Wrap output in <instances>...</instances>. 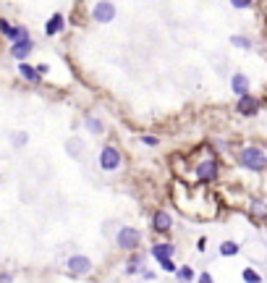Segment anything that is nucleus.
Returning <instances> with one entry per match:
<instances>
[{
  "mask_svg": "<svg viewBox=\"0 0 267 283\" xmlns=\"http://www.w3.org/2000/svg\"><path fill=\"white\" fill-rule=\"evenodd\" d=\"M231 87H233V92L239 94V97H246L249 94V79L244 74H233L231 76Z\"/></svg>",
  "mask_w": 267,
  "mask_h": 283,
  "instance_id": "9d476101",
  "label": "nucleus"
},
{
  "mask_svg": "<svg viewBox=\"0 0 267 283\" xmlns=\"http://www.w3.org/2000/svg\"><path fill=\"white\" fill-rule=\"evenodd\" d=\"M141 142H144V145H149V147H155V145H157V136H149V134H147V136H141Z\"/></svg>",
  "mask_w": 267,
  "mask_h": 283,
  "instance_id": "5701e85b",
  "label": "nucleus"
},
{
  "mask_svg": "<svg viewBox=\"0 0 267 283\" xmlns=\"http://www.w3.org/2000/svg\"><path fill=\"white\" fill-rule=\"evenodd\" d=\"M87 126H89L94 134H100V131H102V123H100L97 118H87Z\"/></svg>",
  "mask_w": 267,
  "mask_h": 283,
  "instance_id": "aec40b11",
  "label": "nucleus"
},
{
  "mask_svg": "<svg viewBox=\"0 0 267 283\" xmlns=\"http://www.w3.org/2000/svg\"><path fill=\"white\" fill-rule=\"evenodd\" d=\"M24 142H26V134H24V131L13 136V145H16V147H21V145H24Z\"/></svg>",
  "mask_w": 267,
  "mask_h": 283,
  "instance_id": "4be33fe9",
  "label": "nucleus"
},
{
  "mask_svg": "<svg viewBox=\"0 0 267 283\" xmlns=\"http://www.w3.org/2000/svg\"><path fill=\"white\" fill-rule=\"evenodd\" d=\"M251 3H249V0H236V3H233V8H249Z\"/></svg>",
  "mask_w": 267,
  "mask_h": 283,
  "instance_id": "b1692460",
  "label": "nucleus"
},
{
  "mask_svg": "<svg viewBox=\"0 0 267 283\" xmlns=\"http://www.w3.org/2000/svg\"><path fill=\"white\" fill-rule=\"evenodd\" d=\"M220 255H223V257H236V255H239V244H236V241H223V244H220Z\"/></svg>",
  "mask_w": 267,
  "mask_h": 283,
  "instance_id": "4468645a",
  "label": "nucleus"
},
{
  "mask_svg": "<svg viewBox=\"0 0 267 283\" xmlns=\"http://www.w3.org/2000/svg\"><path fill=\"white\" fill-rule=\"evenodd\" d=\"M176 278H178L181 283H186V280L194 278V270H192V267H178V270H176Z\"/></svg>",
  "mask_w": 267,
  "mask_h": 283,
  "instance_id": "f3484780",
  "label": "nucleus"
},
{
  "mask_svg": "<svg viewBox=\"0 0 267 283\" xmlns=\"http://www.w3.org/2000/svg\"><path fill=\"white\" fill-rule=\"evenodd\" d=\"M94 21H100V24H105V21H113L116 19V6L113 3H97L94 6Z\"/></svg>",
  "mask_w": 267,
  "mask_h": 283,
  "instance_id": "39448f33",
  "label": "nucleus"
},
{
  "mask_svg": "<svg viewBox=\"0 0 267 283\" xmlns=\"http://www.w3.org/2000/svg\"><path fill=\"white\" fill-rule=\"evenodd\" d=\"M31 47H34V42H31L29 37H26V40H21V42H13L11 55H13V58H19V60H24V58L31 53Z\"/></svg>",
  "mask_w": 267,
  "mask_h": 283,
  "instance_id": "9b49d317",
  "label": "nucleus"
},
{
  "mask_svg": "<svg viewBox=\"0 0 267 283\" xmlns=\"http://www.w3.org/2000/svg\"><path fill=\"white\" fill-rule=\"evenodd\" d=\"M173 255V244H155L152 246V257L155 260H163V257H170Z\"/></svg>",
  "mask_w": 267,
  "mask_h": 283,
  "instance_id": "ddd939ff",
  "label": "nucleus"
},
{
  "mask_svg": "<svg viewBox=\"0 0 267 283\" xmlns=\"http://www.w3.org/2000/svg\"><path fill=\"white\" fill-rule=\"evenodd\" d=\"M199 283H212V275H210V273H202V275H199Z\"/></svg>",
  "mask_w": 267,
  "mask_h": 283,
  "instance_id": "a878e982",
  "label": "nucleus"
},
{
  "mask_svg": "<svg viewBox=\"0 0 267 283\" xmlns=\"http://www.w3.org/2000/svg\"><path fill=\"white\" fill-rule=\"evenodd\" d=\"M170 226H173V218H170V213H155V231H170Z\"/></svg>",
  "mask_w": 267,
  "mask_h": 283,
  "instance_id": "f8f14e48",
  "label": "nucleus"
},
{
  "mask_svg": "<svg viewBox=\"0 0 267 283\" xmlns=\"http://www.w3.org/2000/svg\"><path fill=\"white\" fill-rule=\"evenodd\" d=\"M197 176L202 179V181H215L217 179V160H204V163H199V168H197Z\"/></svg>",
  "mask_w": 267,
  "mask_h": 283,
  "instance_id": "0eeeda50",
  "label": "nucleus"
},
{
  "mask_svg": "<svg viewBox=\"0 0 267 283\" xmlns=\"http://www.w3.org/2000/svg\"><path fill=\"white\" fill-rule=\"evenodd\" d=\"M19 71H21L24 79H29V82H40V71H37V68H31V66H26V63H21Z\"/></svg>",
  "mask_w": 267,
  "mask_h": 283,
  "instance_id": "2eb2a0df",
  "label": "nucleus"
},
{
  "mask_svg": "<svg viewBox=\"0 0 267 283\" xmlns=\"http://www.w3.org/2000/svg\"><path fill=\"white\" fill-rule=\"evenodd\" d=\"M68 270H71L73 275H87V273L92 270V260L84 257V255H73V257L68 260Z\"/></svg>",
  "mask_w": 267,
  "mask_h": 283,
  "instance_id": "20e7f679",
  "label": "nucleus"
},
{
  "mask_svg": "<svg viewBox=\"0 0 267 283\" xmlns=\"http://www.w3.org/2000/svg\"><path fill=\"white\" fill-rule=\"evenodd\" d=\"M251 213H254V215H267V204L264 202H254V204H251Z\"/></svg>",
  "mask_w": 267,
  "mask_h": 283,
  "instance_id": "6ab92c4d",
  "label": "nucleus"
},
{
  "mask_svg": "<svg viewBox=\"0 0 267 283\" xmlns=\"http://www.w3.org/2000/svg\"><path fill=\"white\" fill-rule=\"evenodd\" d=\"M63 26H66V19H63V13H53L50 16V21L45 24V34L47 37H55L63 31Z\"/></svg>",
  "mask_w": 267,
  "mask_h": 283,
  "instance_id": "6e6552de",
  "label": "nucleus"
},
{
  "mask_svg": "<svg viewBox=\"0 0 267 283\" xmlns=\"http://www.w3.org/2000/svg\"><path fill=\"white\" fill-rule=\"evenodd\" d=\"M197 249H199V252H204V249H207V239H204V236H202V239L197 241Z\"/></svg>",
  "mask_w": 267,
  "mask_h": 283,
  "instance_id": "393cba45",
  "label": "nucleus"
},
{
  "mask_svg": "<svg viewBox=\"0 0 267 283\" xmlns=\"http://www.w3.org/2000/svg\"><path fill=\"white\" fill-rule=\"evenodd\" d=\"M100 168L102 170H116V168H121V152L116 147H105L100 152Z\"/></svg>",
  "mask_w": 267,
  "mask_h": 283,
  "instance_id": "7ed1b4c3",
  "label": "nucleus"
},
{
  "mask_svg": "<svg viewBox=\"0 0 267 283\" xmlns=\"http://www.w3.org/2000/svg\"><path fill=\"white\" fill-rule=\"evenodd\" d=\"M116 241H118L121 249H136V246L141 244V231H136V228H131V226H126V228L118 231Z\"/></svg>",
  "mask_w": 267,
  "mask_h": 283,
  "instance_id": "f03ea898",
  "label": "nucleus"
},
{
  "mask_svg": "<svg viewBox=\"0 0 267 283\" xmlns=\"http://www.w3.org/2000/svg\"><path fill=\"white\" fill-rule=\"evenodd\" d=\"M157 262H160V267H163V270H168V273H176V270H178L176 262H173L170 257H163V260H157Z\"/></svg>",
  "mask_w": 267,
  "mask_h": 283,
  "instance_id": "a211bd4d",
  "label": "nucleus"
},
{
  "mask_svg": "<svg viewBox=\"0 0 267 283\" xmlns=\"http://www.w3.org/2000/svg\"><path fill=\"white\" fill-rule=\"evenodd\" d=\"M0 31H3V34H6L8 40H13V42H21V40H26V37H29L24 26H11L6 19H0Z\"/></svg>",
  "mask_w": 267,
  "mask_h": 283,
  "instance_id": "423d86ee",
  "label": "nucleus"
},
{
  "mask_svg": "<svg viewBox=\"0 0 267 283\" xmlns=\"http://www.w3.org/2000/svg\"><path fill=\"white\" fill-rule=\"evenodd\" d=\"M241 165L249 168V170H264L267 168V152L259 150V147H244Z\"/></svg>",
  "mask_w": 267,
  "mask_h": 283,
  "instance_id": "f257e3e1",
  "label": "nucleus"
},
{
  "mask_svg": "<svg viewBox=\"0 0 267 283\" xmlns=\"http://www.w3.org/2000/svg\"><path fill=\"white\" fill-rule=\"evenodd\" d=\"M11 280H13V278H11L8 273H3V275H0V283H11Z\"/></svg>",
  "mask_w": 267,
  "mask_h": 283,
  "instance_id": "bb28decb",
  "label": "nucleus"
},
{
  "mask_svg": "<svg viewBox=\"0 0 267 283\" xmlns=\"http://www.w3.org/2000/svg\"><path fill=\"white\" fill-rule=\"evenodd\" d=\"M241 278H244L246 283H262V275H259L257 270H251V267H246V270L241 273Z\"/></svg>",
  "mask_w": 267,
  "mask_h": 283,
  "instance_id": "dca6fc26",
  "label": "nucleus"
},
{
  "mask_svg": "<svg viewBox=\"0 0 267 283\" xmlns=\"http://www.w3.org/2000/svg\"><path fill=\"white\" fill-rule=\"evenodd\" d=\"M236 108H239V113H241V116H257L259 102H257L254 97H249V94H246V97H239V105H236Z\"/></svg>",
  "mask_w": 267,
  "mask_h": 283,
  "instance_id": "1a4fd4ad",
  "label": "nucleus"
},
{
  "mask_svg": "<svg viewBox=\"0 0 267 283\" xmlns=\"http://www.w3.org/2000/svg\"><path fill=\"white\" fill-rule=\"evenodd\" d=\"M231 42H233V45H239V47H246V50L251 47V40H244V37H231Z\"/></svg>",
  "mask_w": 267,
  "mask_h": 283,
  "instance_id": "412c9836",
  "label": "nucleus"
}]
</instances>
